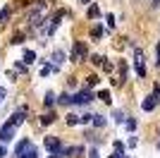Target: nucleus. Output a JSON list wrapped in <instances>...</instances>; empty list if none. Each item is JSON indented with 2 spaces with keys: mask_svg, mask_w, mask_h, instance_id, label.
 <instances>
[{
  "mask_svg": "<svg viewBox=\"0 0 160 158\" xmlns=\"http://www.w3.org/2000/svg\"><path fill=\"white\" fill-rule=\"evenodd\" d=\"M88 55V46L84 43V41H74L72 46V55H69V60H74V62H81V60Z\"/></svg>",
  "mask_w": 160,
  "mask_h": 158,
  "instance_id": "obj_1",
  "label": "nucleus"
},
{
  "mask_svg": "<svg viewBox=\"0 0 160 158\" xmlns=\"http://www.w3.org/2000/svg\"><path fill=\"white\" fill-rule=\"evenodd\" d=\"M33 149V144H31V139H22L19 144L14 146V158H24L29 151Z\"/></svg>",
  "mask_w": 160,
  "mask_h": 158,
  "instance_id": "obj_2",
  "label": "nucleus"
},
{
  "mask_svg": "<svg viewBox=\"0 0 160 158\" xmlns=\"http://www.w3.org/2000/svg\"><path fill=\"white\" fill-rule=\"evenodd\" d=\"M134 62H136V74H139V77H146V65H143V53H141V48L134 50Z\"/></svg>",
  "mask_w": 160,
  "mask_h": 158,
  "instance_id": "obj_3",
  "label": "nucleus"
},
{
  "mask_svg": "<svg viewBox=\"0 0 160 158\" xmlns=\"http://www.w3.org/2000/svg\"><path fill=\"white\" fill-rule=\"evenodd\" d=\"M96 96L91 91H79V93H74L72 96V103H81V105H88L91 101H93Z\"/></svg>",
  "mask_w": 160,
  "mask_h": 158,
  "instance_id": "obj_4",
  "label": "nucleus"
},
{
  "mask_svg": "<svg viewBox=\"0 0 160 158\" xmlns=\"http://www.w3.org/2000/svg\"><path fill=\"white\" fill-rule=\"evenodd\" d=\"M43 144H46V149H48L50 153H60V151H62L60 139H58V137H46V141H43Z\"/></svg>",
  "mask_w": 160,
  "mask_h": 158,
  "instance_id": "obj_5",
  "label": "nucleus"
},
{
  "mask_svg": "<svg viewBox=\"0 0 160 158\" xmlns=\"http://www.w3.org/2000/svg\"><path fill=\"white\" fill-rule=\"evenodd\" d=\"M65 17V12H55V17L53 19H48V26H46V34H55V29H58V24H60V19Z\"/></svg>",
  "mask_w": 160,
  "mask_h": 158,
  "instance_id": "obj_6",
  "label": "nucleus"
},
{
  "mask_svg": "<svg viewBox=\"0 0 160 158\" xmlns=\"http://www.w3.org/2000/svg\"><path fill=\"white\" fill-rule=\"evenodd\" d=\"M12 137H14V127H12V125L0 127V141H10Z\"/></svg>",
  "mask_w": 160,
  "mask_h": 158,
  "instance_id": "obj_7",
  "label": "nucleus"
},
{
  "mask_svg": "<svg viewBox=\"0 0 160 158\" xmlns=\"http://www.w3.org/2000/svg\"><path fill=\"white\" fill-rule=\"evenodd\" d=\"M155 105H158V101H155V96H153V93H151V96H146V98L141 101V108H143L146 113H148V110H153Z\"/></svg>",
  "mask_w": 160,
  "mask_h": 158,
  "instance_id": "obj_8",
  "label": "nucleus"
},
{
  "mask_svg": "<svg viewBox=\"0 0 160 158\" xmlns=\"http://www.w3.org/2000/svg\"><path fill=\"white\" fill-rule=\"evenodd\" d=\"M41 19H43V7H38V10H33V12L29 14V22H31L33 26H38Z\"/></svg>",
  "mask_w": 160,
  "mask_h": 158,
  "instance_id": "obj_9",
  "label": "nucleus"
},
{
  "mask_svg": "<svg viewBox=\"0 0 160 158\" xmlns=\"http://www.w3.org/2000/svg\"><path fill=\"white\" fill-rule=\"evenodd\" d=\"M24 122V110H19V113H14L12 118L7 120V125H12V127H17V125H22Z\"/></svg>",
  "mask_w": 160,
  "mask_h": 158,
  "instance_id": "obj_10",
  "label": "nucleus"
},
{
  "mask_svg": "<svg viewBox=\"0 0 160 158\" xmlns=\"http://www.w3.org/2000/svg\"><path fill=\"white\" fill-rule=\"evenodd\" d=\"M22 60H24V65H33L36 53H33V50H24V58H22Z\"/></svg>",
  "mask_w": 160,
  "mask_h": 158,
  "instance_id": "obj_11",
  "label": "nucleus"
},
{
  "mask_svg": "<svg viewBox=\"0 0 160 158\" xmlns=\"http://www.w3.org/2000/svg\"><path fill=\"white\" fill-rule=\"evenodd\" d=\"M53 62L60 67L62 62H65V53H62V50H55V53H53Z\"/></svg>",
  "mask_w": 160,
  "mask_h": 158,
  "instance_id": "obj_12",
  "label": "nucleus"
},
{
  "mask_svg": "<svg viewBox=\"0 0 160 158\" xmlns=\"http://www.w3.org/2000/svg\"><path fill=\"white\" fill-rule=\"evenodd\" d=\"M55 101H58V96H55V93H53V91H48V93H46V96H43V103H46V105H48V108H50V105H53V103H55Z\"/></svg>",
  "mask_w": 160,
  "mask_h": 158,
  "instance_id": "obj_13",
  "label": "nucleus"
},
{
  "mask_svg": "<svg viewBox=\"0 0 160 158\" xmlns=\"http://www.w3.org/2000/svg\"><path fill=\"white\" fill-rule=\"evenodd\" d=\"M88 17H91V19L100 17V10H98V5H88Z\"/></svg>",
  "mask_w": 160,
  "mask_h": 158,
  "instance_id": "obj_14",
  "label": "nucleus"
},
{
  "mask_svg": "<svg viewBox=\"0 0 160 158\" xmlns=\"http://www.w3.org/2000/svg\"><path fill=\"white\" fill-rule=\"evenodd\" d=\"M58 103H62V105H72V96H69V93H62V96H58Z\"/></svg>",
  "mask_w": 160,
  "mask_h": 158,
  "instance_id": "obj_15",
  "label": "nucleus"
},
{
  "mask_svg": "<svg viewBox=\"0 0 160 158\" xmlns=\"http://www.w3.org/2000/svg\"><path fill=\"white\" fill-rule=\"evenodd\" d=\"M65 120H67V125H79V115H74V113H69Z\"/></svg>",
  "mask_w": 160,
  "mask_h": 158,
  "instance_id": "obj_16",
  "label": "nucleus"
},
{
  "mask_svg": "<svg viewBox=\"0 0 160 158\" xmlns=\"http://www.w3.org/2000/svg\"><path fill=\"white\" fill-rule=\"evenodd\" d=\"M98 98L103 101V103H110V101H112L110 98V91H98Z\"/></svg>",
  "mask_w": 160,
  "mask_h": 158,
  "instance_id": "obj_17",
  "label": "nucleus"
},
{
  "mask_svg": "<svg viewBox=\"0 0 160 158\" xmlns=\"http://www.w3.org/2000/svg\"><path fill=\"white\" fill-rule=\"evenodd\" d=\"M93 125L96 127H103V125H105V118H103V115H93Z\"/></svg>",
  "mask_w": 160,
  "mask_h": 158,
  "instance_id": "obj_18",
  "label": "nucleus"
},
{
  "mask_svg": "<svg viewBox=\"0 0 160 158\" xmlns=\"http://www.w3.org/2000/svg\"><path fill=\"white\" fill-rule=\"evenodd\" d=\"M53 120H55V115H53V113H50V115H43V118H41V125H50Z\"/></svg>",
  "mask_w": 160,
  "mask_h": 158,
  "instance_id": "obj_19",
  "label": "nucleus"
},
{
  "mask_svg": "<svg viewBox=\"0 0 160 158\" xmlns=\"http://www.w3.org/2000/svg\"><path fill=\"white\" fill-rule=\"evenodd\" d=\"M91 36H93V39H100V36H103V26H93Z\"/></svg>",
  "mask_w": 160,
  "mask_h": 158,
  "instance_id": "obj_20",
  "label": "nucleus"
},
{
  "mask_svg": "<svg viewBox=\"0 0 160 158\" xmlns=\"http://www.w3.org/2000/svg\"><path fill=\"white\" fill-rule=\"evenodd\" d=\"M7 17H10V7H2V10H0V22H5Z\"/></svg>",
  "mask_w": 160,
  "mask_h": 158,
  "instance_id": "obj_21",
  "label": "nucleus"
},
{
  "mask_svg": "<svg viewBox=\"0 0 160 158\" xmlns=\"http://www.w3.org/2000/svg\"><path fill=\"white\" fill-rule=\"evenodd\" d=\"M22 41H24V36H22V34H17V36H14V39L10 41V43H12V46H19Z\"/></svg>",
  "mask_w": 160,
  "mask_h": 158,
  "instance_id": "obj_22",
  "label": "nucleus"
},
{
  "mask_svg": "<svg viewBox=\"0 0 160 158\" xmlns=\"http://www.w3.org/2000/svg\"><path fill=\"white\" fill-rule=\"evenodd\" d=\"M86 84H88V86H96V84H98V77H96V74H91V77L86 79Z\"/></svg>",
  "mask_w": 160,
  "mask_h": 158,
  "instance_id": "obj_23",
  "label": "nucleus"
},
{
  "mask_svg": "<svg viewBox=\"0 0 160 158\" xmlns=\"http://www.w3.org/2000/svg\"><path fill=\"white\" fill-rule=\"evenodd\" d=\"M112 118H115V122H124V115H122L120 110H115V115H112Z\"/></svg>",
  "mask_w": 160,
  "mask_h": 158,
  "instance_id": "obj_24",
  "label": "nucleus"
},
{
  "mask_svg": "<svg viewBox=\"0 0 160 158\" xmlns=\"http://www.w3.org/2000/svg\"><path fill=\"white\" fill-rule=\"evenodd\" d=\"M91 62H93V65H103V62H105V60L100 58V55H93V58H91Z\"/></svg>",
  "mask_w": 160,
  "mask_h": 158,
  "instance_id": "obj_25",
  "label": "nucleus"
},
{
  "mask_svg": "<svg viewBox=\"0 0 160 158\" xmlns=\"http://www.w3.org/2000/svg\"><path fill=\"white\" fill-rule=\"evenodd\" d=\"M115 151L122 153V151H124V144H122V141H115Z\"/></svg>",
  "mask_w": 160,
  "mask_h": 158,
  "instance_id": "obj_26",
  "label": "nucleus"
},
{
  "mask_svg": "<svg viewBox=\"0 0 160 158\" xmlns=\"http://www.w3.org/2000/svg\"><path fill=\"white\" fill-rule=\"evenodd\" d=\"M24 158H38V151H36V149H31V151H29Z\"/></svg>",
  "mask_w": 160,
  "mask_h": 158,
  "instance_id": "obj_27",
  "label": "nucleus"
},
{
  "mask_svg": "<svg viewBox=\"0 0 160 158\" xmlns=\"http://www.w3.org/2000/svg\"><path fill=\"white\" fill-rule=\"evenodd\" d=\"M127 129H132V132L136 129V122H134V120H127Z\"/></svg>",
  "mask_w": 160,
  "mask_h": 158,
  "instance_id": "obj_28",
  "label": "nucleus"
},
{
  "mask_svg": "<svg viewBox=\"0 0 160 158\" xmlns=\"http://www.w3.org/2000/svg\"><path fill=\"white\" fill-rule=\"evenodd\" d=\"M108 26H110V29L115 26V17H112V14H108Z\"/></svg>",
  "mask_w": 160,
  "mask_h": 158,
  "instance_id": "obj_29",
  "label": "nucleus"
},
{
  "mask_svg": "<svg viewBox=\"0 0 160 158\" xmlns=\"http://www.w3.org/2000/svg\"><path fill=\"white\" fill-rule=\"evenodd\" d=\"M88 158H98V151H96V149H91V151H88Z\"/></svg>",
  "mask_w": 160,
  "mask_h": 158,
  "instance_id": "obj_30",
  "label": "nucleus"
},
{
  "mask_svg": "<svg viewBox=\"0 0 160 158\" xmlns=\"http://www.w3.org/2000/svg\"><path fill=\"white\" fill-rule=\"evenodd\" d=\"M5 96H7V91L2 89V86H0V103H2V98H5Z\"/></svg>",
  "mask_w": 160,
  "mask_h": 158,
  "instance_id": "obj_31",
  "label": "nucleus"
},
{
  "mask_svg": "<svg viewBox=\"0 0 160 158\" xmlns=\"http://www.w3.org/2000/svg\"><path fill=\"white\" fill-rule=\"evenodd\" d=\"M155 55H158V60H155V62H158V67H160V46L155 48Z\"/></svg>",
  "mask_w": 160,
  "mask_h": 158,
  "instance_id": "obj_32",
  "label": "nucleus"
},
{
  "mask_svg": "<svg viewBox=\"0 0 160 158\" xmlns=\"http://www.w3.org/2000/svg\"><path fill=\"white\" fill-rule=\"evenodd\" d=\"M151 5H153V7H158V5H160V0H151Z\"/></svg>",
  "mask_w": 160,
  "mask_h": 158,
  "instance_id": "obj_33",
  "label": "nucleus"
},
{
  "mask_svg": "<svg viewBox=\"0 0 160 158\" xmlns=\"http://www.w3.org/2000/svg\"><path fill=\"white\" fill-rule=\"evenodd\" d=\"M2 156H5V149H0V158H2Z\"/></svg>",
  "mask_w": 160,
  "mask_h": 158,
  "instance_id": "obj_34",
  "label": "nucleus"
},
{
  "mask_svg": "<svg viewBox=\"0 0 160 158\" xmlns=\"http://www.w3.org/2000/svg\"><path fill=\"white\" fill-rule=\"evenodd\" d=\"M79 3H86V5H88V3H91V0H79Z\"/></svg>",
  "mask_w": 160,
  "mask_h": 158,
  "instance_id": "obj_35",
  "label": "nucleus"
},
{
  "mask_svg": "<svg viewBox=\"0 0 160 158\" xmlns=\"http://www.w3.org/2000/svg\"><path fill=\"white\" fill-rule=\"evenodd\" d=\"M158 149H160V141H158Z\"/></svg>",
  "mask_w": 160,
  "mask_h": 158,
  "instance_id": "obj_36",
  "label": "nucleus"
}]
</instances>
